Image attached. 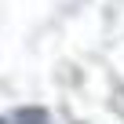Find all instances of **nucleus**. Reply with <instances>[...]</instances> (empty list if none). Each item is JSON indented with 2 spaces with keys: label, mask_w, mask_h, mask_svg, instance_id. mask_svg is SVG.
Returning <instances> with one entry per match:
<instances>
[{
  "label": "nucleus",
  "mask_w": 124,
  "mask_h": 124,
  "mask_svg": "<svg viewBox=\"0 0 124 124\" xmlns=\"http://www.w3.org/2000/svg\"><path fill=\"white\" fill-rule=\"evenodd\" d=\"M18 120H22V124H47V120H44V113H29V109H26Z\"/></svg>",
  "instance_id": "obj_1"
},
{
  "label": "nucleus",
  "mask_w": 124,
  "mask_h": 124,
  "mask_svg": "<svg viewBox=\"0 0 124 124\" xmlns=\"http://www.w3.org/2000/svg\"><path fill=\"white\" fill-rule=\"evenodd\" d=\"M0 124H4V120H0Z\"/></svg>",
  "instance_id": "obj_2"
}]
</instances>
